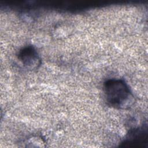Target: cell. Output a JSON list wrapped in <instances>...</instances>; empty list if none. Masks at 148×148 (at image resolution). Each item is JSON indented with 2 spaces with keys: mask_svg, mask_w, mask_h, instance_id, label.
Instances as JSON below:
<instances>
[{
  "mask_svg": "<svg viewBox=\"0 0 148 148\" xmlns=\"http://www.w3.org/2000/svg\"><path fill=\"white\" fill-rule=\"evenodd\" d=\"M103 91L108 103L115 108H129L134 102V97L129 87L121 79H112L103 84Z\"/></svg>",
  "mask_w": 148,
  "mask_h": 148,
  "instance_id": "6da1fadb",
  "label": "cell"
},
{
  "mask_svg": "<svg viewBox=\"0 0 148 148\" xmlns=\"http://www.w3.org/2000/svg\"><path fill=\"white\" fill-rule=\"evenodd\" d=\"M18 58L29 69H36L40 65V57L35 48L31 46L21 49L18 52Z\"/></svg>",
  "mask_w": 148,
  "mask_h": 148,
  "instance_id": "7a4b0ae2",
  "label": "cell"
}]
</instances>
